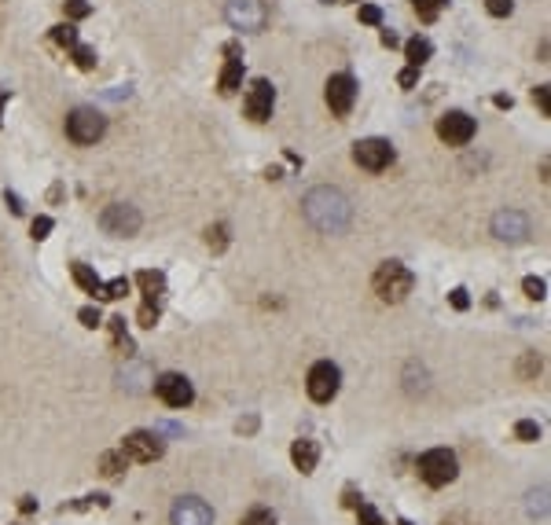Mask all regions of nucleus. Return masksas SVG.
I'll use <instances>...</instances> for the list:
<instances>
[{"label": "nucleus", "instance_id": "obj_1", "mask_svg": "<svg viewBox=\"0 0 551 525\" xmlns=\"http://www.w3.org/2000/svg\"><path fill=\"white\" fill-rule=\"evenodd\" d=\"M302 213H305V221L324 235L346 232L349 221H353V206L338 188H312L305 195V202H302Z\"/></svg>", "mask_w": 551, "mask_h": 525}, {"label": "nucleus", "instance_id": "obj_2", "mask_svg": "<svg viewBox=\"0 0 551 525\" xmlns=\"http://www.w3.org/2000/svg\"><path fill=\"white\" fill-rule=\"evenodd\" d=\"M371 287L383 301H405L412 294V272L400 261H383L371 276Z\"/></svg>", "mask_w": 551, "mask_h": 525}, {"label": "nucleus", "instance_id": "obj_3", "mask_svg": "<svg viewBox=\"0 0 551 525\" xmlns=\"http://www.w3.org/2000/svg\"><path fill=\"white\" fill-rule=\"evenodd\" d=\"M103 133H107V118H103L96 107H77V111L67 114V136L81 147H89L96 140H103Z\"/></svg>", "mask_w": 551, "mask_h": 525}, {"label": "nucleus", "instance_id": "obj_4", "mask_svg": "<svg viewBox=\"0 0 551 525\" xmlns=\"http://www.w3.org/2000/svg\"><path fill=\"white\" fill-rule=\"evenodd\" d=\"M459 474V463H456V455L449 448H434L419 459V477L427 481V485L441 489V485H449V481H456Z\"/></svg>", "mask_w": 551, "mask_h": 525}, {"label": "nucleus", "instance_id": "obj_5", "mask_svg": "<svg viewBox=\"0 0 551 525\" xmlns=\"http://www.w3.org/2000/svg\"><path fill=\"white\" fill-rule=\"evenodd\" d=\"M393 158H397V151H393V144L383 140V136H368V140L353 144V162H356L360 169L383 173L386 166H393Z\"/></svg>", "mask_w": 551, "mask_h": 525}, {"label": "nucleus", "instance_id": "obj_6", "mask_svg": "<svg viewBox=\"0 0 551 525\" xmlns=\"http://www.w3.org/2000/svg\"><path fill=\"white\" fill-rule=\"evenodd\" d=\"M228 23L243 30V33H258L265 30L268 23V8H265V0H228Z\"/></svg>", "mask_w": 551, "mask_h": 525}, {"label": "nucleus", "instance_id": "obj_7", "mask_svg": "<svg viewBox=\"0 0 551 525\" xmlns=\"http://www.w3.org/2000/svg\"><path fill=\"white\" fill-rule=\"evenodd\" d=\"M324 99L331 107V114L346 118L356 103V77L353 74H331L327 85H324Z\"/></svg>", "mask_w": 551, "mask_h": 525}, {"label": "nucleus", "instance_id": "obj_8", "mask_svg": "<svg viewBox=\"0 0 551 525\" xmlns=\"http://www.w3.org/2000/svg\"><path fill=\"white\" fill-rule=\"evenodd\" d=\"M140 224H143V217L129 202H114V206H107V210L99 213V228L107 232V235H136Z\"/></svg>", "mask_w": 551, "mask_h": 525}, {"label": "nucleus", "instance_id": "obj_9", "mask_svg": "<svg viewBox=\"0 0 551 525\" xmlns=\"http://www.w3.org/2000/svg\"><path fill=\"white\" fill-rule=\"evenodd\" d=\"M338 386H342V371H338L331 360H320V364H312V371H309V382H305V389H309V397L316 401V404H327L334 393H338Z\"/></svg>", "mask_w": 551, "mask_h": 525}, {"label": "nucleus", "instance_id": "obj_10", "mask_svg": "<svg viewBox=\"0 0 551 525\" xmlns=\"http://www.w3.org/2000/svg\"><path fill=\"white\" fill-rule=\"evenodd\" d=\"M478 133V125L471 114H463V111H449V114H441L437 118V136L449 144V147H463V144H471Z\"/></svg>", "mask_w": 551, "mask_h": 525}, {"label": "nucleus", "instance_id": "obj_11", "mask_svg": "<svg viewBox=\"0 0 551 525\" xmlns=\"http://www.w3.org/2000/svg\"><path fill=\"white\" fill-rule=\"evenodd\" d=\"M121 452H125V459H136V463H155V459H162L165 445H162V437L151 433V430H133L121 441Z\"/></svg>", "mask_w": 551, "mask_h": 525}, {"label": "nucleus", "instance_id": "obj_12", "mask_svg": "<svg viewBox=\"0 0 551 525\" xmlns=\"http://www.w3.org/2000/svg\"><path fill=\"white\" fill-rule=\"evenodd\" d=\"M155 393H158V401H162V404H169V408H187V404L195 401L192 382H187L184 375H177V371L162 375V379L155 382Z\"/></svg>", "mask_w": 551, "mask_h": 525}, {"label": "nucleus", "instance_id": "obj_13", "mask_svg": "<svg viewBox=\"0 0 551 525\" xmlns=\"http://www.w3.org/2000/svg\"><path fill=\"white\" fill-rule=\"evenodd\" d=\"M173 525H214V507L199 496H180L173 503Z\"/></svg>", "mask_w": 551, "mask_h": 525}, {"label": "nucleus", "instance_id": "obj_14", "mask_svg": "<svg viewBox=\"0 0 551 525\" xmlns=\"http://www.w3.org/2000/svg\"><path fill=\"white\" fill-rule=\"evenodd\" d=\"M493 235L500 239V243H525V235H529L525 213H518V210H500V213L493 217Z\"/></svg>", "mask_w": 551, "mask_h": 525}, {"label": "nucleus", "instance_id": "obj_15", "mask_svg": "<svg viewBox=\"0 0 551 525\" xmlns=\"http://www.w3.org/2000/svg\"><path fill=\"white\" fill-rule=\"evenodd\" d=\"M272 107H276V89H272V81L258 77V81L250 85V96H246V118L268 121V118H272Z\"/></svg>", "mask_w": 551, "mask_h": 525}, {"label": "nucleus", "instance_id": "obj_16", "mask_svg": "<svg viewBox=\"0 0 551 525\" xmlns=\"http://www.w3.org/2000/svg\"><path fill=\"white\" fill-rule=\"evenodd\" d=\"M228 63H224V70H221V81H217V89L224 96H231L239 89V81H243V59H239V45H228Z\"/></svg>", "mask_w": 551, "mask_h": 525}, {"label": "nucleus", "instance_id": "obj_17", "mask_svg": "<svg viewBox=\"0 0 551 525\" xmlns=\"http://www.w3.org/2000/svg\"><path fill=\"white\" fill-rule=\"evenodd\" d=\"M290 459H294V467H298L302 474H312L316 459H320V448H316V441H309V437H298V441L290 445Z\"/></svg>", "mask_w": 551, "mask_h": 525}, {"label": "nucleus", "instance_id": "obj_18", "mask_svg": "<svg viewBox=\"0 0 551 525\" xmlns=\"http://www.w3.org/2000/svg\"><path fill=\"white\" fill-rule=\"evenodd\" d=\"M136 283H140L147 305H158V298H162V291H165V276H162V272H140Z\"/></svg>", "mask_w": 551, "mask_h": 525}, {"label": "nucleus", "instance_id": "obj_19", "mask_svg": "<svg viewBox=\"0 0 551 525\" xmlns=\"http://www.w3.org/2000/svg\"><path fill=\"white\" fill-rule=\"evenodd\" d=\"M70 272H74V283H77V287L81 291H89L92 298H99V287H103V279L89 269V265H81V261H74V265H70Z\"/></svg>", "mask_w": 551, "mask_h": 525}, {"label": "nucleus", "instance_id": "obj_20", "mask_svg": "<svg viewBox=\"0 0 551 525\" xmlns=\"http://www.w3.org/2000/svg\"><path fill=\"white\" fill-rule=\"evenodd\" d=\"M405 52H408V63H412V67H422V63L434 55V45H430L427 37H412L408 45H405Z\"/></svg>", "mask_w": 551, "mask_h": 525}, {"label": "nucleus", "instance_id": "obj_21", "mask_svg": "<svg viewBox=\"0 0 551 525\" xmlns=\"http://www.w3.org/2000/svg\"><path fill=\"white\" fill-rule=\"evenodd\" d=\"M125 463H129V459H125L121 448H118V452H103V455H99V467H103V474H107V477H118V474L125 470Z\"/></svg>", "mask_w": 551, "mask_h": 525}, {"label": "nucleus", "instance_id": "obj_22", "mask_svg": "<svg viewBox=\"0 0 551 525\" xmlns=\"http://www.w3.org/2000/svg\"><path fill=\"white\" fill-rule=\"evenodd\" d=\"M206 247L214 250V254H221L228 247V224H209L206 228Z\"/></svg>", "mask_w": 551, "mask_h": 525}, {"label": "nucleus", "instance_id": "obj_23", "mask_svg": "<svg viewBox=\"0 0 551 525\" xmlns=\"http://www.w3.org/2000/svg\"><path fill=\"white\" fill-rule=\"evenodd\" d=\"M444 4H449V0H412L415 15H419V18H427V23L441 15V8H444Z\"/></svg>", "mask_w": 551, "mask_h": 525}, {"label": "nucleus", "instance_id": "obj_24", "mask_svg": "<svg viewBox=\"0 0 551 525\" xmlns=\"http://www.w3.org/2000/svg\"><path fill=\"white\" fill-rule=\"evenodd\" d=\"M129 294V279L125 276H118V279H111V283H103L99 287V298H125Z\"/></svg>", "mask_w": 551, "mask_h": 525}, {"label": "nucleus", "instance_id": "obj_25", "mask_svg": "<svg viewBox=\"0 0 551 525\" xmlns=\"http://www.w3.org/2000/svg\"><path fill=\"white\" fill-rule=\"evenodd\" d=\"M239 525H276V514L268 511V507H253V511H246L243 514V521Z\"/></svg>", "mask_w": 551, "mask_h": 525}, {"label": "nucleus", "instance_id": "obj_26", "mask_svg": "<svg viewBox=\"0 0 551 525\" xmlns=\"http://www.w3.org/2000/svg\"><path fill=\"white\" fill-rule=\"evenodd\" d=\"M522 291H525V298H533V301H544V294H547V283H544L540 276H525Z\"/></svg>", "mask_w": 551, "mask_h": 525}, {"label": "nucleus", "instance_id": "obj_27", "mask_svg": "<svg viewBox=\"0 0 551 525\" xmlns=\"http://www.w3.org/2000/svg\"><path fill=\"white\" fill-rule=\"evenodd\" d=\"M515 437H518V441H540V426L533 423V419H522V423H515Z\"/></svg>", "mask_w": 551, "mask_h": 525}, {"label": "nucleus", "instance_id": "obj_28", "mask_svg": "<svg viewBox=\"0 0 551 525\" xmlns=\"http://www.w3.org/2000/svg\"><path fill=\"white\" fill-rule=\"evenodd\" d=\"M52 40H55V45L74 48V45H77V30H74L70 23H62V26H55V30H52Z\"/></svg>", "mask_w": 551, "mask_h": 525}, {"label": "nucleus", "instance_id": "obj_29", "mask_svg": "<svg viewBox=\"0 0 551 525\" xmlns=\"http://www.w3.org/2000/svg\"><path fill=\"white\" fill-rule=\"evenodd\" d=\"M74 63H77L81 70H92L96 67V52L84 48V45H74Z\"/></svg>", "mask_w": 551, "mask_h": 525}, {"label": "nucleus", "instance_id": "obj_30", "mask_svg": "<svg viewBox=\"0 0 551 525\" xmlns=\"http://www.w3.org/2000/svg\"><path fill=\"white\" fill-rule=\"evenodd\" d=\"M485 11L496 15V18H507L515 11V0H485Z\"/></svg>", "mask_w": 551, "mask_h": 525}, {"label": "nucleus", "instance_id": "obj_31", "mask_svg": "<svg viewBox=\"0 0 551 525\" xmlns=\"http://www.w3.org/2000/svg\"><path fill=\"white\" fill-rule=\"evenodd\" d=\"M533 103L540 107V114H544V118L551 114V92H547V85H537V89H533Z\"/></svg>", "mask_w": 551, "mask_h": 525}, {"label": "nucleus", "instance_id": "obj_32", "mask_svg": "<svg viewBox=\"0 0 551 525\" xmlns=\"http://www.w3.org/2000/svg\"><path fill=\"white\" fill-rule=\"evenodd\" d=\"M360 23H368V26H378V23H383V8H375V4H364V8H360Z\"/></svg>", "mask_w": 551, "mask_h": 525}, {"label": "nucleus", "instance_id": "obj_33", "mask_svg": "<svg viewBox=\"0 0 551 525\" xmlns=\"http://www.w3.org/2000/svg\"><path fill=\"white\" fill-rule=\"evenodd\" d=\"M62 8H67V15H70V18H84V15L92 11V8H89V0H67Z\"/></svg>", "mask_w": 551, "mask_h": 525}, {"label": "nucleus", "instance_id": "obj_34", "mask_svg": "<svg viewBox=\"0 0 551 525\" xmlns=\"http://www.w3.org/2000/svg\"><path fill=\"white\" fill-rule=\"evenodd\" d=\"M30 232H33V239H37V243H40V239H48V232H52V217H37Z\"/></svg>", "mask_w": 551, "mask_h": 525}, {"label": "nucleus", "instance_id": "obj_35", "mask_svg": "<svg viewBox=\"0 0 551 525\" xmlns=\"http://www.w3.org/2000/svg\"><path fill=\"white\" fill-rule=\"evenodd\" d=\"M77 320L84 323V327H99L103 320H99V309H92V305H84V309L77 313Z\"/></svg>", "mask_w": 551, "mask_h": 525}, {"label": "nucleus", "instance_id": "obj_36", "mask_svg": "<svg viewBox=\"0 0 551 525\" xmlns=\"http://www.w3.org/2000/svg\"><path fill=\"white\" fill-rule=\"evenodd\" d=\"M449 301H452V309H471V298H467V291H463V287H456L452 294H449Z\"/></svg>", "mask_w": 551, "mask_h": 525}, {"label": "nucleus", "instance_id": "obj_37", "mask_svg": "<svg viewBox=\"0 0 551 525\" xmlns=\"http://www.w3.org/2000/svg\"><path fill=\"white\" fill-rule=\"evenodd\" d=\"M158 323V305H143L140 309V327H155Z\"/></svg>", "mask_w": 551, "mask_h": 525}, {"label": "nucleus", "instance_id": "obj_38", "mask_svg": "<svg viewBox=\"0 0 551 525\" xmlns=\"http://www.w3.org/2000/svg\"><path fill=\"white\" fill-rule=\"evenodd\" d=\"M400 85H405V89H415L419 85V67H408V70H400V77H397Z\"/></svg>", "mask_w": 551, "mask_h": 525}, {"label": "nucleus", "instance_id": "obj_39", "mask_svg": "<svg viewBox=\"0 0 551 525\" xmlns=\"http://www.w3.org/2000/svg\"><path fill=\"white\" fill-rule=\"evenodd\" d=\"M18 511H23V514H33V511H37V499H33V496H23V499H18Z\"/></svg>", "mask_w": 551, "mask_h": 525}, {"label": "nucleus", "instance_id": "obj_40", "mask_svg": "<svg viewBox=\"0 0 551 525\" xmlns=\"http://www.w3.org/2000/svg\"><path fill=\"white\" fill-rule=\"evenodd\" d=\"M4 202L11 206V213L18 217V213H23V202H18V195H11V191H4Z\"/></svg>", "mask_w": 551, "mask_h": 525}, {"label": "nucleus", "instance_id": "obj_41", "mask_svg": "<svg viewBox=\"0 0 551 525\" xmlns=\"http://www.w3.org/2000/svg\"><path fill=\"white\" fill-rule=\"evenodd\" d=\"M383 45H386V48H397V45H400V40H397V33H393V30H386V33H383Z\"/></svg>", "mask_w": 551, "mask_h": 525}, {"label": "nucleus", "instance_id": "obj_42", "mask_svg": "<svg viewBox=\"0 0 551 525\" xmlns=\"http://www.w3.org/2000/svg\"><path fill=\"white\" fill-rule=\"evenodd\" d=\"M493 103H496V107H503V111H511V103H515V99H511V96H496Z\"/></svg>", "mask_w": 551, "mask_h": 525}, {"label": "nucleus", "instance_id": "obj_43", "mask_svg": "<svg viewBox=\"0 0 551 525\" xmlns=\"http://www.w3.org/2000/svg\"><path fill=\"white\" fill-rule=\"evenodd\" d=\"M8 99V89H0V103H4Z\"/></svg>", "mask_w": 551, "mask_h": 525}, {"label": "nucleus", "instance_id": "obj_44", "mask_svg": "<svg viewBox=\"0 0 551 525\" xmlns=\"http://www.w3.org/2000/svg\"><path fill=\"white\" fill-rule=\"evenodd\" d=\"M324 4H346V0H324Z\"/></svg>", "mask_w": 551, "mask_h": 525}, {"label": "nucleus", "instance_id": "obj_45", "mask_svg": "<svg viewBox=\"0 0 551 525\" xmlns=\"http://www.w3.org/2000/svg\"><path fill=\"white\" fill-rule=\"evenodd\" d=\"M400 525H412V521H408V518H400Z\"/></svg>", "mask_w": 551, "mask_h": 525}]
</instances>
